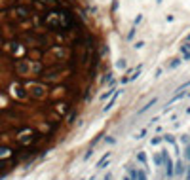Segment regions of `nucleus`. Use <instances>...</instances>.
Returning <instances> with one entry per match:
<instances>
[{
  "instance_id": "2",
  "label": "nucleus",
  "mask_w": 190,
  "mask_h": 180,
  "mask_svg": "<svg viewBox=\"0 0 190 180\" xmlns=\"http://www.w3.org/2000/svg\"><path fill=\"white\" fill-rule=\"evenodd\" d=\"M127 173H129V176H131V180H147V174H144V171L137 169V167H133V165H129Z\"/></svg>"
},
{
  "instance_id": "4",
  "label": "nucleus",
  "mask_w": 190,
  "mask_h": 180,
  "mask_svg": "<svg viewBox=\"0 0 190 180\" xmlns=\"http://www.w3.org/2000/svg\"><path fill=\"white\" fill-rule=\"evenodd\" d=\"M108 157H110V155H105V157H103V159H101V161H99V165H97V167H99V169H103V167H105V163L108 161Z\"/></svg>"
},
{
  "instance_id": "3",
  "label": "nucleus",
  "mask_w": 190,
  "mask_h": 180,
  "mask_svg": "<svg viewBox=\"0 0 190 180\" xmlns=\"http://www.w3.org/2000/svg\"><path fill=\"white\" fill-rule=\"evenodd\" d=\"M165 173H167V176H173L175 174V171H173V163L169 157H165Z\"/></svg>"
},
{
  "instance_id": "5",
  "label": "nucleus",
  "mask_w": 190,
  "mask_h": 180,
  "mask_svg": "<svg viewBox=\"0 0 190 180\" xmlns=\"http://www.w3.org/2000/svg\"><path fill=\"white\" fill-rule=\"evenodd\" d=\"M122 180H131V176H129V174H127V176H124Z\"/></svg>"
},
{
  "instance_id": "6",
  "label": "nucleus",
  "mask_w": 190,
  "mask_h": 180,
  "mask_svg": "<svg viewBox=\"0 0 190 180\" xmlns=\"http://www.w3.org/2000/svg\"><path fill=\"white\" fill-rule=\"evenodd\" d=\"M107 180H110V176H107Z\"/></svg>"
},
{
  "instance_id": "1",
  "label": "nucleus",
  "mask_w": 190,
  "mask_h": 180,
  "mask_svg": "<svg viewBox=\"0 0 190 180\" xmlns=\"http://www.w3.org/2000/svg\"><path fill=\"white\" fill-rule=\"evenodd\" d=\"M99 61L82 0H0V174L74 116Z\"/></svg>"
}]
</instances>
